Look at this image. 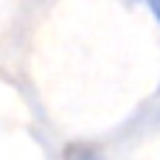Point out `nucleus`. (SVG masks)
<instances>
[{"mask_svg":"<svg viewBox=\"0 0 160 160\" xmlns=\"http://www.w3.org/2000/svg\"><path fill=\"white\" fill-rule=\"evenodd\" d=\"M62 160H104V155L98 149L87 146V143H73V146L65 149V158Z\"/></svg>","mask_w":160,"mask_h":160,"instance_id":"obj_1","label":"nucleus"},{"mask_svg":"<svg viewBox=\"0 0 160 160\" xmlns=\"http://www.w3.org/2000/svg\"><path fill=\"white\" fill-rule=\"evenodd\" d=\"M149 6H152V11H155V17H158V22H160V0H149Z\"/></svg>","mask_w":160,"mask_h":160,"instance_id":"obj_2","label":"nucleus"}]
</instances>
